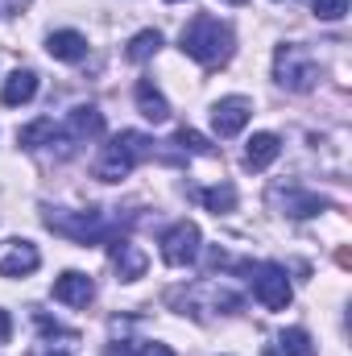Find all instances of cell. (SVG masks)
Wrapping results in <instances>:
<instances>
[{
    "label": "cell",
    "instance_id": "ac0fdd59",
    "mask_svg": "<svg viewBox=\"0 0 352 356\" xmlns=\"http://www.w3.org/2000/svg\"><path fill=\"white\" fill-rule=\"evenodd\" d=\"M195 199H199L207 211H216V216H228V211H237V186H232V182H220V186L195 191Z\"/></svg>",
    "mask_w": 352,
    "mask_h": 356
},
{
    "label": "cell",
    "instance_id": "484cf974",
    "mask_svg": "<svg viewBox=\"0 0 352 356\" xmlns=\"http://www.w3.org/2000/svg\"><path fill=\"white\" fill-rule=\"evenodd\" d=\"M25 4H29V0H8V8H13V13H21Z\"/></svg>",
    "mask_w": 352,
    "mask_h": 356
},
{
    "label": "cell",
    "instance_id": "6da1fadb",
    "mask_svg": "<svg viewBox=\"0 0 352 356\" xmlns=\"http://www.w3.org/2000/svg\"><path fill=\"white\" fill-rule=\"evenodd\" d=\"M178 46H182V54H186V58H195L199 67H207V71H211V67H224V63L232 58L237 38H232V29H228L220 17L199 13V17H191V25L182 29Z\"/></svg>",
    "mask_w": 352,
    "mask_h": 356
},
{
    "label": "cell",
    "instance_id": "f1b7e54d",
    "mask_svg": "<svg viewBox=\"0 0 352 356\" xmlns=\"http://www.w3.org/2000/svg\"><path fill=\"white\" fill-rule=\"evenodd\" d=\"M170 4H178V0H170Z\"/></svg>",
    "mask_w": 352,
    "mask_h": 356
},
{
    "label": "cell",
    "instance_id": "4316f807",
    "mask_svg": "<svg viewBox=\"0 0 352 356\" xmlns=\"http://www.w3.org/2000/svg\"><path fill=\"white\" fill-rule=\"evenodd\" d=\"M224 4H245V0H224Z\"/></svg>",
    "mask_w": 352,
    "mask_h": 356
},
{
    "label": "cell",
    "instance_id": "4fadbf2b",
    "mask_svg": "<svg viewBox=\"0 0 352 356\" xmlns=\"http://www.w3.org/2000/svg\"><path fill=\"white\" fill-rule=\"evenodd\" d=\"M67 133H71V141H91V137H99V133H104V112H99L95 104L71 108V112H67Z\"/></svg>",
    "mask_w": 352,
    "mask_h": 356
},
{
    "label": "cell",
    "instance_id": "cb8c5ba5",
    "mask_svg": "<svg viewBox=\"0 0 352 356\" xmlns=\"http://www.w3.org/2000/svg\"><path fill=\"white\" fill-rule=\"evenodd\" d=\"M133 356H175L166 344H137V353Z\"/></svg>",
    "mask_w": 352,
    "mask_h": 356
},
{
    "label": "cell",
    "instance_id": "e0dca14e",
    "mask_svg": "<svg viewBox=\"0 0 352 356\" xmlns=\"http://www.w3.org/2000/svg\"><path fill=\"white\" fill-rule=\"evenodd\" d=\"M54 137H58V124H54L50 116H38L33 124H25V129H17V145H21V149H42L46 141L54 145Z\"/></svg>",
    "mask_w": 352,
    "mask_h": 356
},
{
    "label": "cell",
    "instance_id": "7402d4cb",
    "mask_svg": "<svg viewBox=\"0 0 352 356\" xmlns=\"http://www.w3.org/2000/svg\"><path fill=\"white\" fill-rule=\"evenodd\" d=\"M33 323H38V332H42L46 340H67V344H75V340H79L75 332H67L63 323H54V319H50L46 311H33Z\"/></svg>",
    "mask_w": 352,
    "mask_h": 356
},
{
    "label": "cell",
    "instance_id": "2e32d148",
    "mask_svg": "<svg viewBox=\"0 0 352 356\" xmlns=\"http://www.w3.org/2000/svg\"><path fill=\"white\" fill-rule=\"evenodd\" d=\"M137 108H141V116L145 120H154V124H162V120H170V104H166V95L154 88V79H137Z\"/></svg>",
    "mask_w": 352,
    "mask_h": 356
},
{
    "label": "cell",
    "instance_id": "9c48e42d",
    "mask_svg": "<svg viewBox=\"0 0 352 356\" xmlns=\"http://www.w3.org/2000/svg\"><path fill=\"white\" fill-rule=\"evenodd\" d=\"M54 298L63 307H88L95 298V282L88 273H79V269H67L63 277H54Z\"/></svg>",
    "mask_w": 352,
    "mask_h": 356
},
{
    "label": "cell",
    "instance_id": "5b68a950",
    "mask_svg": "<svg viewBox=\"0 0 352 356\" xmlns=\"http://www.w3.org/2000/svg\"><path fill=\"white\" fill-rule=\"evenodd\" d=\"M245 269H249V286H253L262 307H269V311H286L290 307V277H286L282 266L265 261V266H245Z\"/></svg>",
    "mask_w": 352,
    "mask_h": 356
},
{
    "label": "cell",
    "instance_id": "30bf717a",
    "mask_svg": "<svg viewBox=\"0 0 352 356\" xmlns=\"http://www.w3.org/2000/svg\"><path fill=\"white\" fill-rule=\"evenodd\" d=\"M108 257H112V266L120 273V282H137L145 273V253L133 241H125V236H112L108 241Z\"/></svg>",
    "mask_w": 352,
    "mask_h": 356
},
{
    "label": "cell",
    "instance_id": "d6986e66",
    "mask_svg": "<svg viewBox=\"0 0 352 356\" xmlns=\"http://www.w3.org/2000/svg\"><path fill=\"white\" fill-rule=\"evenodd\" d=\"M158 50H162V33H158V29H141V33L125 46V58H129V63H150Z\"/></svg>",
    "mask_w": 352,
    "mask_h": 356
},
{
    "label": "cell",
    "instance_id": "8fae6325",
    "mask_svg": "<svg viewBox=\"0 0 352 356\" xmlns=\"http://www.w3.org/2000/svg\"><path fill=\"white\" fill-rule=\"evenodd\" d=\"M33 95H38V71H29V67L8 71V79H4V88H0V104H4V108H21V104H29Z\"/></svg>",
    "mask_w": 352,
    "mask_h": 356
},
{
    "label": "cell",
    "instance_id": "ffe728a7",
    "mask_svg": "<svg viewBox=\"0 0 352 356\" xmlns=\"http://www.w3.org/2000/svg\"><path fill=\"white\" fill-rule=\"evenodd\" d=\"M278 348H282V356H319L315 344H311V336H307L303 327H286V332L278 336Z\"/></svg>",
    "mask_w": 352,
    "mask_h": 356
},
{
    "label": "cell",
    "instance_id": "5bb4252c",
    "mask_svg": "<svg viewBox=\"0 0 352 356\" xmlns=\"http://www.w3.org/2000/svg\"><path fill=\"white\" fill-rule=\"evenodd\" d=\"M282 154V137L278 133H253L249 145H245V170H265L273 166Z\"/></svg>",
    "mask_w": 352,
    "mask_h": 356
},
{
    "label": "cell",
    "instance_id": "83f0119b",
    "mask_svg": "<svg viewBox=\"0 0 352 356\" xmlns=\"http://www.w3.org/2000/svg\"><path fill=\"white\" fill-rule=\"evenodd\" d=\"M46 356H67V353H46Z\"/></svg>",
    "mask_w": 352,
    "mask_h": 356
},
{
    "label": "cell",
    "instance_id": "44dd1931",
    "mask_svg": "<svg viewBox=\"0 0 352 356\" xmlns=\"http://www.w3.org/2000/svg\"><path fill=\"white\" fill-rule=\"evenodd\" d=\"M175 145L182 154H199V158H216V145L203 137V133H195V129H178L175 133Z\"/></svg>",
    "mask_w": 352,
    "mask_h": 356
},
{
    "label": "cell",
    "instance_id": "52a82bcc",
    "mask_svg": "<svg viewBox=\"0 0 352 356\" xmlns=\"http://www.w3.org/2000/svg\"><path fill=\"white\" fill-rule=\"evenodd\" d=\"M269 203L282 211V216H290V220H307V216H319L323 207H328V199L323 195H315V191H303V186H273L269 191Z\"/></svg>",
    "mask_w": 352,
    "mask_h": 356
},
{
    "label": "cell",
    "instance_id": "8992f818",
    "mask_svg": "<svg viewBox=\"0 0 352 356\" xmlns=\"http://www.w3.org/2000/svg\"><path fill=\"white\" fill-rule=\"evenodd\" d=\"M199 257V224H191V220H178L175 228H166L162 232V261L166 266H191Z\"/></svg>",
    "mask_w": 352,
    "mask_h": 356
},
{
    "label": "cell",
    "instance_id": "603a6c76",
    "mask_svg": "<svg viewBox=\"0 0 352 356\" xmlns=\"http://www.w3.org/2000/svg\"><path fill=\"white\" fill-rule=\"evenodd\" d=\"M311 8H315L319 21H340L349 13V0H311Z\"/></svg>",
    "mask_w": 352,
    "mask_h": 356
},
{
    "label": "cell",
    "instance_id": "277c9868",
    "mask_svg": "<svg viewBox=\"0 0 352 356\" xmlns=\"http://www.w3.org/2000/svg\"><path fill=\"white\" fill-rule=\"evenodd\" d=\"M273 75H278V83L286 91L303 95V91H311L319 83V63H315L303 46H278V54H273Z\"/></svg>",
    "mask_w": 352,
    "mask_h": 356
},
{
    "label": "cell",
    "instance_id": "d4e9b609",
    "mask_svg": "<svg viewBox=\"0 0 352 356\" xmlns=\"http://www.w3.org/2000/svg\"><path fill=\"white\" fill-rule=\"evenodd\" d=\"M13 336V319H8V311H0V344Z\"/></svg>",
    "mask_w": 352,
    "mask_h": 356
},
{
    "label": "cell",
    "instance_id": "ba28073f",
    "mask_svg": "<svg viewBox=\"0 0 352 356\" xmlns=\"http://www.w3.org/2000/svg\"><path fill=\"white\" fill-rule=\"evenodd\" d=\"M249 116H253V99L228 95V99H220V104L211 108V129H216L220 137H237V133L249 124Z\"/></svg>",
    "mask_w": 352,
    "mask_h": 356
},
{
    "label": "cell",
    "instance_id": "7c38bea8",
    "mask_svg": "<svg viewBox=\"0 0 352 356\" xmlns=\"http://www.w3.org/2000/svg\"><path fill=\"white\" fill-rule=\"evenodd\" d=\"M46 50H50V58H58V63H83V58H88V38L75 33V29H54V33L46 38Z\"/></svg>",
    "mask_w": 352,
    "mask_h": 356
},
{
    "label": "cell",
    "instance_id": "3957f363",
    "mask_svg": "<svg viewBox=\"0 0 352 356\" xmlns=\"http://www.w3.org/2000/svg\"><path fill=\"white\" fill-rule=\"evenodd\" d=\"M46 228L75 241V245H104L112 241V224L104 211H63V207H46Z\"/></svg>",
    "mask_w": 352,
    "mask_h": 356
},
{
    "label": "cell",
    "instance_id": "7a4b0ae2",
    "mask_svg": "<svg viewBox=\"0 0 352 356\" xmlns=\"http://www.w3.org/2000/svg\"><path fill=\"white\" fill-rule=\"evenodd\" d=\"M145 158H154V141L145 133H137V129H125V133H116L104 145V154L95 162V178L99 182H120V178L133 175Z\"/></svg>",
    "mask_w": 352,
    "mask_h": 356
},
{
    "label": "cell",
    "instance_id": "9a60e30c",
    "mask_svg": "<svg viewBox=\"0 0 352 356\" xmlns=\"http://www.w3.org/2000/svg\"><path fill=\"white\" fill-rule=\"evenodd\" d=\"M38 266H42V253L29 241H17L8 249V257H0V277H25V273H33Z\"/></svg>",
    "mask_w": 352,
    "mask_h": 356
}]
</instances>
